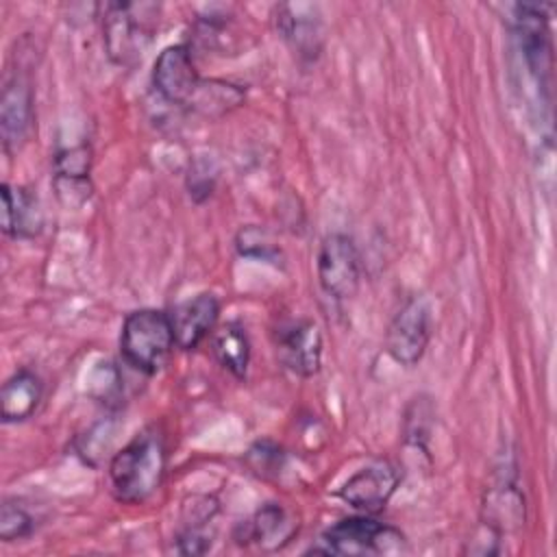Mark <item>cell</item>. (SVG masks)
<instances>
[{"label": "cell", "mask_w": 557, "mask_h": 557, "mask_svg": "<svg viewBox=\"0 0 557 557\" xmlns=\"http://www.w3.org/2000/svg\"><path fill=\"white\" fill-rule=\"evenodd\" d=\"M168 470V448L157 429H144L109 461V483L115 500L141 505L157 494Z\"/></svg>", "instance_id": "6da1fadb"}, {"label": "cell", "mask_w": 557, "mask_h": 557, "mask_svg": "<svg viewBox=\"0 0 557 557\" xmlns=\"http://www.w3.org/2000/svg\"><path fill=\"white\" fill-rule=\"evenodd\" d=\"M176 348L168 311L137 309L131 311L120 331V355L133 370L152 376L170 359Z\"/></svg>", "instance_id": "7a4b0ae2"}, {"label": "cell", "mask_w": 557, "mask_h": 557, "mask_svg": "<svg viewBox=\"0 0 557 557\" xmlns=\"http://www.w3.org/2000/svg\"><path fill=\"white\" fill-rule=\"evenodd\" d=\"M407 548L405 535L392 527L383 524L370 513L342 518L322 531L315 546L309 553L322 555H394Z\"/></svg>", "instance_id": "3957f363"}, {"label": "cell", "mask_w": 557, "mask_h": 557, "mask_svg": "<svg viewBox=\"0 0 557 557\" xmlns=\"http://www.w3.org/2000/svg\"><path fill=\"white\" fill-rule=\"evenodd\" d=\"M159 7L109 2L102 7V41L115 65H131L148 46Z\"/></svg>", "instance_id": "277c9868"}, {"label": "cell", "mask_w": 557, "mask_h": 557, "mask_svg": "<svg viewBox=\"0 0 557 557\" xmlns=\"http://www.w3.org/2000/svg\"><path fill=\"white\" fill-rule=\"evenodd\" d=\"M318 283L333 300H350L361 285V257L346 233H329L318 248Z\"/></svg>", "instance_id": "5b68a950"}, {"label": "cell", "mask_w": 557, "mask_h": 557, "mask_svg": "<svg viewBox=\"0 0 557 557\" xmlns=\"http://www.w3.org/2000/svg\"><path fill=\"white\" fill-rule=\"evenodd\" d=\"M431 307L422 296L409 298L392 318L385 333L387 355L405 366L413 368L426 352L431 342Z\"/></svg>", "instance_id": "8992f818"}, {"label": "cell", "mask_w": 557, "mask_h": 557, "mask_svg": "<svg viewBox=\"0 0 557 557\" xmlns=\"http://www.w3.org/2000/svg\"><path fill=\"white\" fill-rule=\"evenodd\" d=\"M322 333L309 318L287 320L274 331V350L283 368L300 379H309L322 368Z\"/></svg>", "instance_id": "52a82bcc"}, {"label": "cell", "mask_w": 557, "mask_h": 557, "mask_svg": "<svg viewBox=\"0 0 557 557\" xmlns=\"http://www.w3.org/2000/svg\"><path fill=\"white\" fill-rule=\"evenodd\" d=\"M202 81L205 78H200L198 74V67L191 57V48L185 44L168 46L154 59L152 87L170 104L189 109Z\"/></svg>", "instance_id": "ba28073f"}, {"label": "cell", "mask_w": 557, "mask_h": 557, "mask_svg": "<svg viewBox=\"0 0 557 557\" xmlns=\"http://www.w3.org/2000/svg\"><path fill=\"white\" fill-rule=\"evenodd\" d=\"M400 485V472L389 461H374L350 474L337 496L359 513H379Z\"/></svg>", "instance_id": "9c48e42d"}, {"label": "cell", "mask_w": 557, "mask_h": 557, "mask_svg": "<svg viewBox=\"0 0 557 557\" xmlns=\"http://www.w3.org/2000/svg\"><path fill=\"white\" fill-rule=\"evenodd\" d=\"M168 318L174 331L176 348L194 350L218 329L220 300L215 294L202 292L174 305L168 311Z\"/></svg>", "instance_id": "30bf717a"}, {"label": "cell", "mask_w": 557, "mask_h": 557, "mask_svg": "<svg viewBox=\"0 0 557 557\" xmlns=\"http://www.w3.org/2000/svg\"><path fill=\"white\" fill-rule=\"evenodd\" d=\"M513 28L531 72L542 78L550 72V30L548 7L535 2L513 4Z\"/></svg>", "instance_id": "8fae6325"}, {"label": "cell", "mask_w": 557, "mask_h": 557, "mask_svg": "<svg viewBox=\"0 0 557 557\" xmlns=\"http://www.w3.org/2000/svg\"><path fill=\"white\" fill-rule=\"evenodd\" d=\"M33 104L30 81L20 72L11 74L0 94V133L7 152L17 150L26 141L33 126Z\"/></svg>", "instance_id": "7c38bea8"}, {"label": "cell", "mask_w": 557, "mask_h": 557, "mask_svg": "<svg viewBox=\"0 0 557 557\" xmlns=\"http://www.w3.org/2000/svg\"><path fill=\"white\" fill-rule=\"evenodd\" d=\"M54 191L65 207H78L91 196V146L76 144L59 148L52 157Z\"/></svg>", "instance_id": "4fadbf2b"}, {"label": "cell", "mask_w": 557, "mask_h": 557, "mask_svg": "<svg viewBox=\"0 0 557 557\" xmlns=\"http://www.w3.org/2000/svg\"><path fill=\"white\" fill-rule=\"evenodd\" d=\"M276 15V28L281 37L289 44V48L302 59V61H315L322 52L324 44V30L322 22L315 13H311V7H294V4H281Z\"/></svg>", "instance_id": "5bb4252c"}, {"label": "cell", "mask_w": 557, "mask_h": 557, "mask_svg": "<svg viewBox=\"0 0 557 557\" xmlns=\"http://www.w3.org/2000/svg\"><path fill=\"white\" fill-rule=\"evenodd\" d=\"M2 233L11 239H35L44 231V209L39 198L26 187L2 183Z\"/></svg>", "instance_id": "9a60e30c"}, {"label": "cell", "mask_w": 557, "mask_h": 557, "mask_svg": "<svg viewBox=\"0 0 557 557\" xmlns=\"http://www.w3.org/2000/svg\"><path fill=\"white\" fill-rule=\"evenodd\" d=\"M44 398V383L41 379L28 370L22 368L15 374H11L2 389H0V418L4 424L22 422L35 413Z\"/></svg>", "instance_id": "2e32d148"}, {"label": "cell", "mask_w": 557, "mask_h": 557, "mask_svg": "<svg viewBox=\"0 0 557 557\" xmlns=\"http://www.w3.org/2000/svg\"><path fill=\"white\" fill-rule=\"evenodd\" d=\"M296 531L298 524L294 518L281 505L268 503L244 524L242 540L255 542L263 550H278L294 537Z\"/></svg>", "instance_id": "e0dca14e"}, {"label": "cell", "mask_w": 557, "mask_h": 557, "mask_svg": "<svg viewBox=\"0 0 557 557\" xmlns=\"http://www.w3.org/2000/svg\"><path fill=\"white\" fill-rule=\"evenodd\" d=\"M211 348L218 363L228 370L235 379H244L250 366V337L246 326L239 322L220 324L211 335Z\"/></svg>", "instance_id": "ac0fdd59"}, {"label": "cell", "mask_w": 557, "mask_h": 557, "mask_svg": "<svg viewBox=\"0 0 557 557\" xmlns=\"http://www.w3.org/2000/svg\"><path fill=\"white\" fill-rule=\"evenodd\" d=\"M235 246H237V252L248 259H259V261H278L281 259V248L259 226L242 228L237 233Z\"/></svg>", "instance_id": "d6986e66"}, {"label": "cell", "mask_w": 557, "mask_h": 557, "mask_svg": "<svg viewBox=\"0 0 557 557\" xmlns=\"http://www.w3.org/2000/svg\"><path fill=\"white\" fill-rule=\"evenodd\" d=\"M33 531H35L33 516L17 500H4L0 509V540L17 542L28 537Z\"/></svg>", "instance_id": "ffe728a7"}, {"label": "cell", "mask_w": 557, "mask_h": 557, "mask_svg": "<svg viewBox=\"0 0 557 557\" xmlns=\"http://www.w3.org/2000/svg\"><path fill=\"white\" fill-rule=\"evenodd\" d=\"M215 178H218V172L211 165V161L196 159L194 163H189V170H187V191H189L191 200H196V202L207 200L213 194Z\"/></svg>", "instance_id": "44dd1931"}, {"label": "cell", "mask_w": 557, "mask_h": 557, "mask_svg": "<svg viewBox=\"0 0 557 557\" xmlns=\"http://www.w3.org/2000/svg\"><path fill=\"white\" fill-rule=\"evenodd\" d=\"M248 461L255 468V472L268 476L270 472H278L283 461V450L272 446L270 442H259L248 450Z\"/></svg>", "instance_id": "7402d4cb"}]
</instances>
